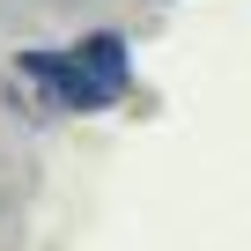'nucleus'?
<instances>
[{"instance_id":"obj_1","label":"nucleus","mask_w":251,"mask_h":251,"mask_svg":"<svg viewBox=\"0 0 251 251\" xmlns=\"http://www.w3.org/2000/svg\"><path fill=\"white\" fill-rule=\"evenodd\" d=\"M15 74L37 89L45 118H74V111H111L126 89H133V52H126L118 30H89L67 52H15Z\"/></svg>"}]
</instances>
